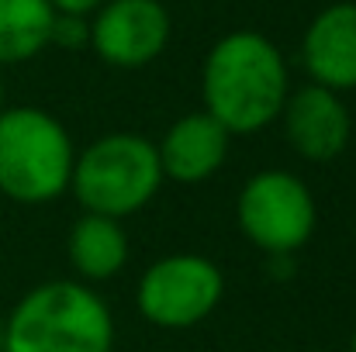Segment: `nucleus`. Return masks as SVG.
<instances>
[{
  "mask_svg": "<svg viewBox=\"0 0 356 352\" xmlns=\"http://www.w3.org/2000/svg\"><path fill=\"white\" fill-rule=\"evenodd\" d=\"M291 94L287 59L273 38L252 28L222 35L201 66V111L225 124V131L256 135L273 124Z\"/></svg>",
  "mask_w": 356,
  "mask_h": 352,
  "instance_id": "obj_1",
  "label": "nucleus"
},
{
  "mask_svg": "<svg viewBox=\"0 0 356 352\" xmlns=\"http://www.w3.org/2000/svg\"><path fill=\"white\" fill-rule=\"evenodd\" d=\"M0 352H115V315L90 283L49 280L10 308Z\"/></svg>",
  "mask_w": 356,
  "mask_h": 352,
  "instance_id": "obj_2",
  "label": "nucleus"
},
{
  "mask_svg": "<svg viewBox=\"0 0 356 352\" xmlns=\"http://www.w3.org/2000/svg\"><path fill=\"white\" fill-rule=\"evenodd\" d=\"M76 162L73 135L42 108L0 111V194L14 204H52L70 194Z\"/></svg>",
  "mask_w": 356,
  "mask_h": 352,
  "instance_id": "obj_3",
  "label": "nucleus"
},
{
  "mask_svg": "<svg viewBox=\"0 0 356 352\" xmlns=\"http://www.w3.org/2000/svg\"><path fill=\"white\" fill-rule=\"evenodd\" d=\"M163 187V166L156 142L135 131H111L94 138L76 152L70 190L87 215L131 218L138 215Z\"/></svg>",
  "mask_w": 356,
  "mask_h": 352,
  "instance_id": "obj_4",
  "label": "nucleus"
},
{
  "mask_svg": "<svg viewBox=\"0 0 356 352\" xmlns=\"http://www.w3.org/2000/svg\"><path fill=\"white\" fill-rule=\"evenodd\" d=\"M238 232L266 255H294L318 225V204L308 183L291 169L252 173L236 201Z\"/></svg>",
  "mask_w": 356,
  "mask_h": 352,
  "instance_id": "obj_5",
  "label": "nucleus"
},
{
  "mask_svg": "<svg viewBox=\"0 0 356 352\" xmlns=\"http://www.w3.org/2000/svg\"><path fill=\"white\" fill-rule=\"evenodd\" d=\"M222 297H225V273L218 269L215 259L197 252H173L149 262L135 287L138 315L163 332L197 328L215 315Z\"/></svg>",
  "mask_w": 356,
  "mask_h": 352,
  "instance_id": "obj_6",
  "label": "nucleus"
},
{
  "mask_svg": "<svg viewBox=\"0 0 356 352\" xmlns=\"http://www.w3.org/2000/svg\"><path fill=\"white\" fill-rule=\"evenodd\" d=\"M173 35L163 0H108L90 14V49L115 69H142L156 62Z\"/></svg>",
  "mask_w": 356,
  "mask_h": 352,
  "instance_id": "obj_7",
  "label": "nucleus"
},
{
  "mask_svg": "<svg viewBox=\"0 0 356 352\" xmlns=\"http://www.w3.org/2000/svg\"><path fill=\"white\" fill-rule=\"evenodd\" d=\"M284 138L308 162H332L346 152L353 135V117L343 104V94L318 83H305L284 101Z\"/></svg>",
  "mask_w": 356,
  "mask_h": 352,
  "instance_id": "obj_8",
  "label": "nucleus"
},
{
  "mask_svg": "<svg viewBox=\"0 0 356 352\" xmlns=\"http://www.w3.org/2000/svg\"><path fill=\"white\" fill-rule=\"evenodd\" d=\"M301 62L308 83L346 94L356 90V3L339 0L322 7L301 38Z\"/></svg>",
  "mask_w": 356,
  "mask_h": 352,
  "instance_id": "obj_9",
  "label": "nucleus"
},
{
  "mask_svg": "<svg viewBox=\"0 0 356 352\" xmlns=\"http://www.w3.org/2000/svg\"><path fill=\"white\" fill-rule=\"evenodd\" d=\"M229 149H232V135L208 111H191L177 117L156 145L163 180H173L184 187L211 180L225 166Z\"/></svg>",
  "mask_w": 356,
  "mask_h": 352,
  "instance_id": "obj_10",
  "label": "nucleus"
},
{
  "mask_svg": "<svg viewBox=\"0 0 356 352\" xmlns=\"http://www.w3.org/2000/svg\"><path fill=\"white\" fill-rule=\"evenodd\" d=\"M66 255L83 283H108L128 266V255H131L128 232L118 218L83 211V218H76L70 228Z\"/></svg>",
  "mask_w": 356,
  "mask_h": 352,
  "instance_id": "obj_11",
  "label": "nucleus"
},
{
  "mask_svg": "<svg viewBox=\"0 0 356 352\" xmlns=\"http://www.w3.org/2000/svg\"><path fill=\"white\" fill-rule=\"evenodd\" d=\"M56 7L49 0H0V66H17L49 49Z\"/></svg>",
  "mask_w": 356,
  "mask_h": 352,
  "instance_id": "obj_12",
  "label": "nucleus"
},
{
  "mask_svg": "<svg viewBox=\"0 0 356 352\" xmlns=\"http://www.w3.org/2000/svg\"><path fill=\"white\" fill-rule=\"evenodd\" d=\"M49 45H56V49H90V17L56 14Z\"/></svg>",
  "mask_w": 356,
  "mask_h": 352,
  "instance_id": "obj_13",
  "label": "nucleus"
},
{
  "mask_svg": "<svg viewBox=\"0 0 356 352\" xmlns=\"http://www.w3.org/2000/svg\"><path fill=\"white\" fill-rule=\"evenodd\" d=\"M56 7V14H76V17H90L101 3L108 0H49Z\"/></svg>",
  "mask_w": 356,
  "mask_h": 352,
  "instance_id": "obj_14",
  "label": "nucleus"
},
{
  "mask_svg": "<svg viewBox=\"0 0 356 352\" xmlns=\"http://www.w3.org/2000/svg\"><path fill=\"white\" fill-rule=\"evenodd\" d=\"M0 111H3V76H0Z\"/></svg>",
  "mask_w": 356,
  "mask_h": 352,
  "instance_id": "obj_15",
  "label": "nucleus"
},
{
  "mask_svg": "<svg viewBox=\"0 0 356 352\" xmlns=\"http://www.w3.org/2000/svg\"><path fill=\"white\" fill-rule=\"evenodd\" d=\"M350 352H356V332H353V339H350Z\"/></svg>",
  "mask_w": 356,
  "mask_h": 352,
  "instance_id": "obj_16",
  "label": "nucleus"
}]
</instances>
